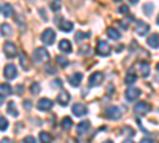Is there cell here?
I'll list each match as a JSON object with an SVG mask.
<instances>
[{
  "instance_id": "obj_1",
  "label": "cell",
  "mask_w": 159,
  "mask_h": 143,
  "mask_svg": "<svg viewBox=\"0 0 159 143\" xmlns=\"http://www.w3.org/2000/svg\"><path fill=\"white\" fill-rule=\"evenodd\" d=\"M32 59L35 62H46L49 59V54H48V51L45 48H37L34 51V54H32Z\"/></svg>"
},
{
  "instance_id": "obj_2",
  "label": "cell",
  "mask_w": 159,
  "mask_h": 143,
  "mask_svg": "<svg viewBox=\"0 0 159 143\" xmlns=\"http://www.w3.org/2000/svg\"><path fill=\"white\" fill-rule=\"evenodd\" d=\"M134 72H135V75L148 76L150 75V64L148 62H137L134 65Z\"/></svg>"
},
{
  "instance_id": "obj_3",
  "label": "cell",
  "mask_w": 159,
  "mask_h": 143,
  "mask_svg": "<svg viewBox=\"0 0 159 143\" xmlns=\"http://www.w3.org/2000/svg\"><path fill=\"white\" fill-rule=\"evenodd\" d=\"M124 108L123 107H108L107 108V118L110 119H119L123 116Z\"/></svg>"
},
{
  "instance_id": "obj_4",
  "label": "cell",
  "mask_w": 159,
  "mask_h": 143,
  "mask_svg": "<svg viewBox=\"0 0 159 143\" xmlns=\"http://www.w3.org/2000/svg\"><path fill=\"white\" fill-rule=\"evenodd\" d=\"M3 53H5V56L7 57H15L16 54H18V49H16V45L15 43H11V42H5V45H3Z\"/></svg>"
},
{
  "instance_id": "obj_5",
  "label": "cell",
  "mask_w": 159,
  "mask_h": 143,
  "mask_svg": "<svg viewBox=\"0 0 159 143\" xmlns=\"http://www.w3.org/2000/svg\"><path fill=\"white\" fill-rule=\"evenodd\" d=\"M96 51H97V54H99V56H108V54L111 53V48L108 46V43H107V42L100 40V42L97 43Z\"/></svg>"
},
{
  "instance_id": "obj_6",
  "label": "cell",
  "mask_w": 159,
  "mask_h": 143,
  "mask_svg": "<svg viewBox=\"0 0 159 143\" xmlns=\"http://www.w3.org/2000/svg\"><path fill=\"white\" fill-rule=\"evenodd\" d=\"M54 37H56L54 30H52V29H46V30L42 34V42H43L45 45H52V43H54Z\"/></svg>"
},
{
  "instance_id": "obj_7",
  "label": "cell",
  "mask_w": 159,
  "mask_h": 143,
  "mask_svg": "<svg viewBox=\"0 0 159 143\" xmlns=\"http://www.w3.org/2000/svg\"><path fill=\"white\" fill-rule=\"evenodd\" d=\"M139 96H140V89H139V87L130 86V87H127V89H126V99H127L129 102L137 100V99H139Z\"/></svg>"
},
{
  "instance_id": "obj_8",
  "label": "cell",
  "mask_w": 159,
  "mask_h": 143,
  "mask_svg": "<svg viewBox=\"0 0 159 143\" xmlns=\"http://www.w3.org/2000/svg\"><path fill=\"white\" fill-rule=\"evenodd\" d=\"M102 81H103V73L102 72H94L89 76V86H92V87L102 84Z\"/></svg>"
},
{
  "instance_id": "obj_9",
  "label": "cell",
  "mask_w": 159,
  "mask_h": 143,
  "mask_svg": "<svg viewBox=\"0 0 159 143\" xmlns=\"http://www.w3.org/2000/svg\"><path fill=\"white\" fill-rule=\"evenodd\" d=\"M148 30H150V25L147 22H143V21H137L135 22V34L137 35L143 37V35L148 34Z\"/></svg>"
},
{
  "instance_id": "obj_10",
  "label": "cell",
  "mask_w": 159,
  "mask_h": 143,
  "mask_svg": "<svg viewBox=\"0 0 159 143\" xmlns=\"http://www.w3.org/2000/svg\"><path fill=\"white\" fill-rule=\"evenodd\" d=\"M16 75H18V70L13 64H8V65L3 69V76L7 78V80H15Z\"/></svg>"
},
{
  "instance_id": "obj_11",
  "label": "cell",
  "mask_w": 159,
  "mask_h": 143,
  "mask_svg": "<svg viewBox=\"0 0 159 143\" xmlns=\"http://www.w3.org/2000/svg\"><path fill=\"white\" fill-rule=\"evenodd\" d=\"M134 110H135V113H139V114H147V113L151 110V105H150L148 102H137L135 107H134Z\"/></svg>"
},
{
  "instance_id": "obj_12",
  "label": "cell",
  "mask_w": 159,
  "mask_h": 143,
  "mask_svg": "<svg viewBox=\"0 0 159 143\" xmlns=\"http://www.w3.org/2000/svg\"><path fill=\"white\" fill-rule=\"evenodd\" d=\"M37 107H38L40 111H49L52 108V100H49V99H40L38 103H37Z\"/></svg>"
},
{
  "instance_id": "obj_13",
  "label": "cell",
  "mask_w": 159,
  "mask_h": 143,
  "mask_svg": "<svg viewBox=\"0 0 159 143\" xmlns=\"http://www.w3.org/2000/svg\"><path fill=\"white\" fill-rule=\"evenodd\" d=\"M57 21H59V29H61V30H64V32H70V30L73 29V22H72V21L61 19V18L57 19V18H56V22H57Z\"/></svg>"
},
{
  "instance_id": "obj_14",
  "label": "cell",
  "mask_w": 159,
  "mask_h": 143,
  "mask_svg": "<svg viewBox=\"0 0 159 143\" xmlns=\"http://www.w3.org/2000/svg\"><path fill=\"white\" fill-rule=\"evenodd\" d=\"M72 111L75 116H84L88 113V108L83 105V103H75V105L72 107Z\"/></svg>"
},
{
  "instance_id": "obj_15",
  "label": "cell",
  "mask_w": 159,
  "mask_h": 143,
  "mask_svg": "<svg viewBox=\"0 0 159 143\" xmlns=\"http://www.w3.org/2000/svg\"><path fill=\"white\" fill-rule=\"evenodd\" d=\"M81 80H83V75H81V73H73V75H70V76H69V83H70L72 86H75V87H78V86H80Z\"/></svg>"
},
{
  "instance_id": "obj_16",
  "label": "cell",
  "mask_w": 159,
  "mask_h": 143,
  "mask_svg": "<svg viewBox=\"0 0 159 143\" xmlns=\"http://www.w3.org/2000/svg\"><path fill=\"white\" fill-rule=\"evenodd\" d=\"M69 100H70V94H69L65 89H62L61 94H59V97H57V102L61 103V105H67Z\"/></svg>"
},
{
  "instance_id": "obj_17",
  "label": "cell",
  "mask_w": 159,
  "mask_h": 143,
  "mask_svg": "<svg viewBox=\"0 0 159 143\" xmlns=\"http://www.w3.org/2000/svg\"><path fill=\"white\" fill-rule=\"evenodd\" d=\"M0 92H2V97H0V99H2V103L7 100V97L11 94V86L10 84H2V86H0Z\"/></svg>"
},
{
  "instance_id": "obj_18",
  "label": "cell",
  "mask_w": 159,
  "mask_h": 143,
  "mask_svg": "<svg viewBox=\"0 0 159 143\" xmlns=\"http://www.w3.org/2000/svg\"><path fill=\"white\" fill-rule=\"evenodd\" d=\"M59 49L62 53H72V43L69 40H61L59 42Z\"/></svg>"
},
{
  "instance_id": "obj_19",
  "label": "cell",
  "mask_w": 159,
  "mask_h": 143,
  "mask_svg": "<svg viewBox=\"0 0 159 143\" xmlns=\"http://www.w3.org/2000/svg\"><path fill=\"white\" fill-rule=\"evenodd\" d=\"M89 127H91V124H89L88 121H81V123L78 124V127H76V132H78V135L86 134V132L89 131Z\"/></svg>"
},
{
  "instance_id": "obj_20",
  "label": "cell",
  "mask_w": 159,
  "mask_h": 143,
  "mask_svg": "<svg viewBox=\"0 0 159 143\" xmlns=\"http://www.w3.org/2000/svg\"><path fill=\"white\" fill-rule=\"evenodd\" d=\"M2 15L5 18H11L13 16V7L10 3H2Z\"/></svg>"
},
{
  "instance_id": "obj_21",
  "label": "cell",
  "mask_w": 159,
  "mask_h": 143,
  "mask_svg": "<svg viewBox=\"0 0 159 143\" xmlns=\"http://www.w3.org/2000/svg\"><path fill=\"white\" fill-rule=\"evenodd\" d=\"M148 45L151 48H159V35L157 34H153L148 37Z\"/></svg>"
},
{
  "instance_id": "obj_22",
  "label": "cell",
  "mask_w": 159,
  "mask_h": 143,
  "mask_svg": "<svg viewBox=\"0 0 159 143\" xmlns=\"http://www.w3.org/2000/svg\"><path fill=\"white\" fill-rule=\"evenodd\" d=\"M38 137H40V141H42V143H52V135H51L49 132L42 131Z\"/></svg>"
},
{
  "instance_id": "obj_23",
  "label": "cell",
  "mask_w": 159,
  "mask_h": 143,
  "mask_svg": "<svg viewBox=\"0 0 159 143\" xmlns=\"http://www.w3.org/2000/svg\"><path fill=\"white\" fill-rule=\"evenodd\" d=\"M107 35L111 38V40H118V38L121 37V35H119V32H118L116 29H113V27H108V29H107Z\"/></svg>"
},
{
  "instance_id": "obj_24",
  "label": "cell",
  "mask_w": 159,
  "mask_h": 143,
  "mask_svg": "<svg viewBox=\"0 0 159 143\" xmlns=\"http://www.w3.org/2000/svg\"><path fill=\"white\" fill-rule=\"evenodd\" d=\"M19 60H21V67L24 70H29V64H27V56H25V53H19Z\"/></svg>"
},
{
  "instance_id": "obj_25",
  "label": "cell",
  "mask_w": 159,
  "mask_h": 143,
  "mask_svg": "<svg viewBox=\"0 0 159 143\" xmlns=\"http://www.w3.org/2000/svg\"><path fill=\"white\" fill-rule=\"evenodd\" d=\"M135 80H137V75H134V73H127L126 78H124V81H126L127 84H134Z\"/></svg>"
},
{
  "instance_id": "obj_26",
  "label": "cell",
  "mask_w": 159,
  "mask_h": 143,
  "mask_svg": "<svg viewBox=\"0 0 159 143\" xmlns=\"http://www.w3.org/2000/svg\"><path fill=\"white\" fill-rule=\"evenodd\" d=\"M73 126V121L70 118H64L62 119V129H65V131H69V129Z\"/></svg>"
},
{
  "instance_id": "obj_27",
  "label": "cell",
  "mask_w": 159,
  "mask_h": 143,
  "mask_svg": "<svg viewBox=\"0 0 159 143\" xmlns=\"http://www.w3.org/2000/svg\"><path fill=\"white\" fill-rule=\"evenodd\" d=\"M56 62L59 64L61 67H67V65H69V60H67V57H64V56H57Z\"/></svg>"
},
{
  "instance_id": "obj_28",
  "label": "cell",
  "mask_w": 159,
  "mask_h": 143,
  "mask_svg": "<svg viewBox=\"0 0 159 143\" xmlns=\"http://www.w3.org/2000/svg\"><path fill=\"white\" fill-rule=\"evenodd\" d=\"M7 110H8V113H10L11 116H18V110H16V107H15V103H8Z\"/></svg>"
},
{
  "instance_id": "obj_29",
  "label": "cell",
  "mask_w": 159,
  "mask_h": 143,
  "mask_svg": "<svg viewBox=\"0 0 159 143\" xmlns=\"http://www.w3.org/2000/svg\"><path fill=\"white\" fill-rule=\"evenodd\" d=\"M153 8H154V5H153V3H145V7H143V13L150 16L151 13H153Z\"/></svg>"
},
{
  "instance_id": "obj_30",
  "label": "cell",
  "mask_w": 159,
  "mask_h": 143,
  "mask_svg": "<svg viewBox=\"0 0 159 143\" xmlns=\"http://www.w3.org/2000/svg\"><path fill=\"white\" fill-rule=\"evenodd\" d=\"M7 35H11V27L8 24H2V37H7Z\"/></svg>"
},
{
  "instance_id": "obj_31",
  "label": "cell",
  "mask_w": 159,
  "mask_h": 143,
  "mask_svg": "<svg viewBox=\"0 0 159 143\" xmlns=\"http://www.w3.org/2000/svg\"><path fill=\"white\" fill-rule=\"evenodd\" d=\"M61 7H62L61 0H52V2H51V8H52V11H59Z\"/></svg>"
},
{
  "instance_id": "obj_32",
  "label": "cell",
  "mask_w": 159,
  "mask_h": 143,
  "mask_svg": "<svg viewBox=\"0 0 159 143\" xmlns=\"http://www.w3.org/2000/svg\"><path fill=\"white\" fill-rule=\"evenodd\" d=\"M0 129H2V131H7V129H8V121L5 119V116L0 118Z\"/></svg>"
},
{
  "instance_id": "obj_33",
  "label": "cell",
  "mask_w": 159,
  "mask_h": 143,
  "mask_svg": "<svg viewBox=\"0 0 159 143\" xmlns=\"http://www.w3.org/2000/svg\"><path fill=\"white\" fill-rule=\"evenodd\" d=\"M40 89H42V87H40V84H38V83H34V84L30 86V92H32V94H38Z\"/></svg>"
},
{
  "instance_id": "obj_34",
  "label": "cell",
  "mask_w": 159,
  "mask_h": 143,
  "mask_svg": "<svg viewBox=\"0 0 159 143\" xmlns=\"http://www.w3.org/2000/svg\"><path fill=\"white\" fill-rule=\"evenodd\" d=\"M89 34H83V32H76V42H81V40H86Z\"/></svg>"
},
{
  "instance_id": "obj_35",
  "label": "cell",
  "mask_w": 159,
  "mask_h": 143,
  "mask_svg": "<svg viewBox=\"0 0 159 143\" xmlns=\"http://www.w3.org/2000/svg\"><path fill=\"white\" fill-rule=\"evenodd\" d=\"M119 13H121V15H129V8L126 7V5H121L119 7V10H118Z\"/></svg>"
},
{
  "instance_id": "obj_36",
  "label": "cell",
  "mask_w": 159,
  "mask_h": 143,
  "mask_svg": "<svg viewBox=\"0 0 159 143\" xmlns=\"http://www.w3.org/2000/svg\"><path fill=\"white\" fill-rule=\"evenodd\" d=\"M22 143H37V140H35L34 137H25V138L22 140Z\"/></svg>"
},
{
  "instance_id": "obj_37",
  "label": "cell",
  "mask_w": 159,
  "mask_h": 143,
  "mask_svg": "<svg viewBox=\"0 0 159 143\" xmlns=\"http://www.w3.org/2000/svg\"><path fill=\"white\" fill-rule=\"evenodd\" d=\"M140 143H153V138H150V137H145Z\"/></svg>"
},
{
  "instance_id": "obj_38",
  "label": "cell",
  "mask_w": 159,
  "mask_h": 143,
  "mask_svg": "<svg viewBox=\"0 0 159 143\" xmlns=\"http://www.w3.org/2000/svg\"><path fill=\"white\" fill-rule=\"evenodd\" d=\"M22 92H24L22 86H16V94H22Z\"/></svg>"
},
{
  "instance_id": "obj_39",
  "label": "cell",
  "mask_w": 159,
  "mask_h": 143,
  "mask_svg": "<svg viewBox=\"0 0 159 143\" xmlns=\"http://www.w3.org/2000/svg\"><path fill=\"white\" fill-rule=\"evenodd\" d=\"M51 84H52V86H61V84H62V81H61V80H54Z\"/></svg>"
},
{
  "instance_id": "obj_40",
  "label": "cell",
  "mask_w": 159,
  "mask_h": 143,
  "mask_svg": "<svg viewBox=\"0 0 159 143\" xmlns=\"http://www.w3.org/2000/svg\"><path fill=\"white\" fill-rule=\"evenodd\" d=\"M0 143H13V141H11V138H2Z\"/></svg>"
},
{
  "instance_id": "obj_41",
  "label": "cell",
  "mask_w": 159,
  "mask_h": 143,
  "mask_svg": "<svg viewBox=\"0 0 159 143\" xmlns=\"http://www.w3.org/2000/svg\"><path fill=\"white\" fill-rule=\"evenodd\" d=\"M123 49H124V46H123V45H121V46H118V48H116V51H118V53H121V51H123Z\"/></svg>"
},
{
  "instance_id": "obj_42",
  "label": "cell",
  "mask_w": 159,
  "mask_h": 143,
  "mask_svg": "<svg viewBox=\"0 0 159 143\" xmlns=\"http://www.w3.org/2000/svg\"><path fill=\"white\" fill-rule=\"evenodd\" d=\"M123 143H134V140H130V138H126Z\"/></svg>"
},
{
  "instance_id": "obj_43",
  "label": "cell",
  "mask_w": 159,
  "mask_h": 143,
  "mask_svg": "<svg viewBox=\"0 0 159 143\" xmlns=\"http://www.w3.org/2000/svg\"><path fill=\"white\" fill-rule=\"evenodd\" d=\"M103 143H113V141H111V140H105Z\"/></svg>"
},
{
  "instance_id": "obj_44",
  "label": "cell",
  "mask_w": 159,
  "mask_h": 143,
  "mask_svg": "<svg viewBox=\"0 0 159 143\" xmlns=\"http://www.w3.org/2000/svg\"><path fill=\"white\" fill-rule=\"evenodd\" d=\"M130 2H132V3H137V2H139V0H130Z\"/></svg>"
},
{
  "instance_id": "obj_45",
  "label": "cell",
  "mask_w": 159,
  "mask_h": 143,
  "mask_svg": "<svg viewBox=\"0 0 159 143\" xmlns=\"http://www.w3.org/2000/svg\"><path fill=\"white\" fill-rule=\"evenodd\" d=\"M156 69H157V72H159V62H157V65H156Z\"/></svg>"
},
{
  "instance_id": "obj_46",
  "label": "cell",
  "mask_w": 159,
  "mask_h": 143,
  "mask_svg": "<svg viewBox=\"0 0 159 143\" xmlns=\"http://www.w3.org/2000/svg\"><path fill=\"white\" fill-rule=\"evenodd\" d=\"M157 24H159V16H157Z\"/></svg>"
},
{
  "instance_id": "obj_47",
  "label": "cell",
  "mask_w": 159,
  "mask_h": 143,
  "mask_svg": "<svg viewBox=\"0 0 159 143\" xmlns=\"http://www.w3.org/2000/svg\"><path fill=\"white\" fill-rule=\"evenodd\" d=\"M113 2H119V0H113Z\"/></svg>"
}]
</instances>
